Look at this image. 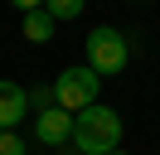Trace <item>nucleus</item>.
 Instances as JSON below:
<instances>
[{"mask_svg": "<svg viewBox=\"0 0 160 155\" xmlns=\"http://www.w3.org/2000/svg\"><path fill=\"white\" fill-rule=\"evenodd\" d=\"M155 155H160V150H155Z\"/></svg>", "mask_w": 160, "mask_h": 155, "instance_id": "f8f14e48", "label": "nucleus"}, {"mask_svg": "<svg viewBox=\"0 0 160 155\" xmlns=\"http://www.w3.org/2000/svg\"><path fill=\"white\" fill-rule=\"evenodd\" d=\"M82 48H88V68L97 78H117V73H126V63H131V39L121 34V29H112V24H97L82 39Z\"/></svg>", "mask_w": 160, "mask_h": 155, "instance_id": "f03ea898", "label": "nucleus"}, {"mask_svg": "<svg viewBox=\"0 0 160 155\" xmlns=\"http://www.w3.org/2000/svg\"><path fill=\"white\" fill-rule=\"evenodd\" d=\"M34 141L49 145V150H63V145L73 141V112H63V107L39 112V116H34Z\"/></svg>", "mask_w": 160, "mask_h": 155, "instance_id": "20e7f679", "label": "nucleus"}, {"mask_svg": "<svg viewBox=\"0 0 160 155\" xmlns=\"http://www.w3.org/2000/svg\"><path fill=\"white\" fill-rule=\"evenodd\" d=\"M112 155H126V150H112Z\"/></svg>", "mask_w": 160, "mask_h": 155, "instance_id": "9b49d317", "label": "nucleus"}, {"mask_svg": "<svg viewBox=\"0 0 160 155\" xmlns=\"http://www.w3.org/2000/svg\"><path fill=\"white\" fill-rule=\"evenodd\" d=\"M121 112L117 107H102V102H92V107H82L78 116H73V150L78 155H112V150H121Z\"/></svg>", "mask_w": 160, "mask_h": 155, "instance_id": "f257e3e1", "label": "nucleus"}, {"mask_svg": "<svg viewBox=\"0 0 160 155\" xmlns=\"http://www.w3.org/2000/svg\"><path fill=\"white\" fill-rule=\"evenodd\" d=\"M20 29H24V39H29V44H49L53 29H58V19H53L49 10H29V15L20 19Z\"/></svg>", "mask_w": 160, "mask_h": 155, "instance_id": "423d86ee", "label": "nucleus"}, {"mask_svg": "<svg viewBox=\"0 0 160 155\" xmlns=\"http://www.w3.org/2000/svg\"><path fill=\"white\" fill-rule=\"evenodd\" d=\"M0 155H29V141L20 131H0Z\"/></svg>", "mask_w": 160, "mask_h": 155, "instance_id": "6e6552de", "label": "nucleus"}, {"mask_svg": "<svg viewBox=\"0 0 160 155\" xmlns=\"http://www.w3.org/2000/svg\"><path fill=\"white\" fill-rule=\"evenodd\" d=\"M44 10H49V15L63 24V19H78L82 10H88V0H44Z\"/></svg>", "mask_w": 160, "mask_h": 155, "instance_id": "0eeeda50", "label": "nucleus"}, {"mask_svg": "<svg viewBox=\"0 0 160 155\" xmlns=\"http://www.w3.org/2000/svg\"><path fill=\"white\" fill-rule=\"evenodd\" d=\"M15 10H20V15H29V10H44V0H10Z\"/></svg>", "mask_w": 160, "mask_h": 155, "instance_id": "9d476101", "label": "nucleus"}, {"mask_svg": "<svg viewBox=\"0 0 160 155\" xmlns=\"http://www.w3.org/2000/svg\"><path fill=\"white\" fill-rule=\"evenodd\" d=\"M24 116H29V87L0 78V131H15Z\"/></svg>", "mask_w": 160, "mask_h": 155, "instance_id": "39448f33", "label": "nucleus"}, {"mask_svg": "<svg viewBox=\"0 0 160 155\" xmlns=\"http://www.w3.org/2000/svg\"><path fill=\"white\" fill-rule=\"evenodd\" d=\"M29 107H34V116L49 112V107H58V102H53V87H34V92H29Z\"/></svg>", "mask_w": 160, "mask_h": 155, "instance_id": "1a4fd4ad", "label": "nucleus"}, {"mask_svg": "<svg viewBox=\"0 0 160 155\" xmlns=\"http://www.w3.org/2000/svg\"><path fill=\"white\" fill-rule=\"evenodd\" d=\"M49 87H53V102H58L63 112H73V116H78L82 107H92V102L102 97V78L92 73L88 63H73V68H63V73L53 78Z\"/></svg>", "mask_w": 160, "mask_h": 155, "instance_id": "7ed1b4c3", "label": "nucleus"}]
</instances>
